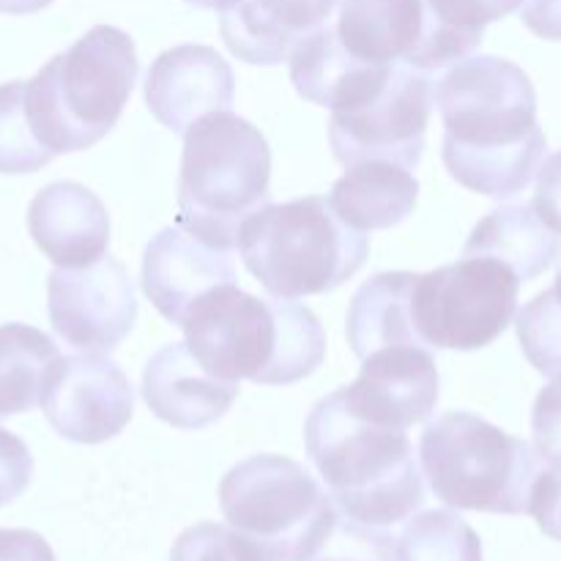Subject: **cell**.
Segmentation results:
<instances>
[{
  "mask_svg": "<svg viewBox=\"0 0 561 561\" xmlns=\"http://www.w3.org/2000/svg\"><path fill=\"white\" fill-rule=\"evenodd\" d=\"M444 121L442 157L449 175L485 197H513L546 159L529 75L496 55L463 58L433 88Z\"/></svg>",
  "mask_w": 561,
  "mask_h": 561,
  "instance_id": "1",
  "label": "cell"
},
{
  "mask_svg": "<svg viewBox=\"0 0 561 561\" xmlns=\"http://www.w3.org/2000/svg\"><path fill=\"white\" fill-rule=\"evenodd\" d=\"M181 329L197 362L225 381L290 387L327 356V332L310 307L277 296L257 299L236 283L197 299Z\"/></svg>",
  "mask_w": 561,
  "mask_h": 561,
  "instance_id": "2",
  "label": "cell"
},
{
  "mask_svg": "<svg viewBox=\"0 0 561 561\" xmlns=\"http://www.w3.org/2000/svg\"><path fill=\"white\" fill-rule=\"evenodd\" d=\"M305 444L332 502L356 529L387 531L425 502L409 436L351 414L343 389L318 400L307 416Z\"/></svg>",
  "mask_w": 561,
  "mask_h": 561,
  "instance_id": "3",
  "label": "cell"
},
{
  "mask_svg": "<svg viewBox=\"0 0 561 561\" xmlns=\"http://www.w3.org/2000/svg\"><path fill=\"white\" fill-rule=\"evenodd\" d=\"M137 60L129 33L96 25L25 82L27 118L47 151L75 153L96 146L135 91Z\"/></svg>",
  "mask_w": 561,
  "mask_h": 561,
  "instance_id": "4",
  "label": "cell"
},
{
  "mask_svg": "<svg viewBox=\"0 0 561 561\" xmlns=\"http://www.w3.org/2000/svg\"><path fill=\"white\" fill-rule=\"evenodd\" d=\"M272 148L257 126L230 110L208 113L184 131L179 175L181 230L219 250L239 244V230L268 206Z\"/></svg>",
  "mask_w": 561,
  "mask_h": 561,
  "instance_id": "5",
  "label": "cell"
},
{
  "mask_svg": "<svg viewBox=\"0 0 561 561\" xmlns=\"http://www.w3.org/2000/svg\"><path fill=\"white\" fill-rule=\"evenodd\" d=\"M236 247L247 272L277 299L332 294L370 255V239L321 195L263 206L241 225Z\"/></svg>",
  "mask_w": 561,
  "mask_h": 561,
  "instance_id": "6",
  "label": "cell"
},
{
  "mask_svg": "<svg viewBox=\"0 0 561 561\" xmlns=\"http://www.w3.org/2000/svg\"><path fill=\"white\" fill-rule=\"evenodd\" d=\"M219 507L250 561H312L337 529L332 496L283 455L233 466L219 485Z\"/></svg>",
  "mask_w": 561,
  "mask_h": 561,
  "instance_id": "7",
  "label": "cell"
},
{
  "mask_svg": "<svg viewBox=\"0 0 561 561\" xmlns=\"http://www.w3.org/2000/svg\"><path fill=\"white\" fill-rule=\"evenodd\" d=\"M420 460L436 499L453 510L529 513L546 460L524 438L469 411H449L425 427Z\"/></svg>",
  "mask_w": 561,
  "mask_h": 561,
  "instance_id": "8",
  "label": "cell"
},
{
  "mask_svg": "<svg viewBox=\"0 0 561 561\" xmlns=\"http://www.w3.org/2000/svg\"><path fill=\"white\" fill-rule=\"evenodd\" d=\"M520 279L493 257L416 274L411 316L422 345L436 351H480L502 337L518 312Z\"/></svg>",
  "mask_w": 561,
  "mask_h": 561,
  "instance_id": "9",
  "label": "cell"
},
{
  "mask_svg": "<svg viewBox=\"0 0 561 561\" xmlns=\"http://www.w3.org/2000/svg\"><path fill=\"white\" fill-rule=\"evenodd\" d=\"M433 85L425 71L398 64L381 88L354 107L332 110L329 142L345 168L367 159H387L416 168L425 151L433 113Z\"/></svg>",
  "mask_w": 561,
  "mask_h": 561,
  "instance_id": "10",
  "label": "cell"
},
{
  "mask_svg": "<svg viewBox=\"0 0 561 561\" xmlns=\"http://www.w3.org/2000/svg\"><path fill=\"white\" fill-rule=\"evenodd\" d=\"M55 334L82 354H110L137 321L135 285L124 263L102 255L88 266H58L47 279Z\"/></svg>",
  "mask_w": 561,
  "mask_h": 561,
  "instance_id": "11",
  "label": "cell"
},
{
  "mask_svg": "<svg viewBox=\"0 0 561 561\" xmlns=\"http://www.w3.org/2000/svg\"><path fill=\"white\" fill-rule=\"evenodd\" d=\"M38 405L66 442L102 444L129 425L135 389L107 354L58 356Z\"/></svg>",
  "mask_w": 561,
  "mask_h": 561,
  "instance_id": "12",
  "label": "cell"
},
{
  "mask_svg": "<svg viewBox=\"0 0 561 561\" xmlns=\"http://www.w3.org/2000/svg\"><path fill=\"white\" fill-rule=\"evenodd\" d=\"M343 400L359 420L405 431L436 411L438 367L431 348L387 345L362 359V373Z\"/></svg>",
  "mask_w": 561,
  "mask_h": 561,
  "instance_id": "13",
  "label": "cell"
},
{
  "mask_svg": "<svg viewBox=\"0 0 561 561\" xmlns=\"http://www.w3.org/2000/svg\"><path fill=\"white\" fill-rule=\"evenodd\" d=\"M236 77L228 60L206 44L164 49L146 77V104L164 129L184 135L208 113L230 110Z\"/></svg>",
  "mask_w": 561,
  "mask_h": 561,
  "instance_id": "14",
  "label": "cell"
},
{
  "mask_svg": "<svg viewBox=\"0 0 561 561\" xmlns=\"http://www.w3.org/2000/svg\"><path fill=\"white\" fill-rule=\"evenodd\" d=\"M236 283L230 250L206 244L181 228L153 236L142 255V290L162 318L181 327L197 299Z\"/></svg>",
  "mask_w": 561,
  "mask_h": 561,
  "instance_id": "15",
  "label": "cell"
},
{
  "mask_svg": "<svg viewBox=\"0 0 561 561\" xmlns=\"http://www.w3.org/2000/svg\"><path fill=\"white\" fill-rule=\"evenodd\" d=\"M148 409L179 431H203L228 414L239 398V381H225L197 362L186 343H170L142 370Z\"/></svg>",
  "mask_w": 561,
  "mask_h": 561,
  "instance_id": "16",
  "label": "cell"
},
{
  "mask_svg": "<svg viewBox=\"0 0 561 561\" xmlns=\"http://www.w3.org/2000/svg\"><path fill=\"white\" fill-rule=\"evenodd\" d=\"M27 230L55 266H88L107 252V206L77 181H55L31 201Z\"/></svg>",
  "mask_w": 561,
  "mask_h": 561,
  "instance_id": "17",
  "label": "cell"
},
{
  "mask_svg": "<svg viewBox=\"0 0 561 561\" xmlns=\"http://www.w3.org/2000/svg\"><path fill=\"white\" fill-rule=\"evenodd\" d=\"M343 0H233L219 11V31L236 58L252 66L288 60L299 38L329 22Z\"/></svg>",
  "mask_w": 561,
  "mask_h": 561,
  "instance_id": "18",
  "label": "cell"
},
{
  "mask_svg": "<svg viewBox=\"0 0 561 561\" xmlns=\"http://www.w3.org/2000/svg\"><path fill=\"white\" fill-rule=\"evenodd\" d=\"M334 33L345 53L362 64H405L414 69L425 38V3L422 0H343Z\"/></svg>",
  "mask_w": 561,
  "mask_h": 561,
  "instance_id": "19",
  "label": "cell"
},
{
  "mask_svg": "<svg viewBox=\"0 0 561 561\" xmlns=\"http://www.w3.org/2000/svg\"><path fill=\"white\" fill-rule=\"evenodd\" d=\"M420 197V181L409 168L367 159L348 164L343 179L334 181L329 203L343 222L354 230H387L414 214Z\"/></svg>",
  "mask_w": 561,
  "mask_h": 561,
  "instance_id": "20",
  "label": "cell"
},
{
  "mask_svg": "<svg viewBox=\"0 0 561 561\" xmlns=\"http://www.w3.org/2000/svg\"><path fill=\"white\" fill-rule=\"evenodd\" d=\"M463 257H493L513 268L520 283H529L561 257V233L542 222L535 206L510 203L477 222Z\"/></svg>",
  "mask_w": 561,
  "mask_h": 561,
  "instance_id": "21",
  "label": "cell"
},
{
  "mask_svg": "<svg viewBox=\"0 0 561 561\" xmlns=\"http://www.w3.org/2000/svg\"><path fill=\"white\" fill-rule=\"evenodd\" d=\"M414 279L416 274L411 272H381L356 290L345 318V334L359 359L387 345H422L411 316Z\"/></svg>",
  "mask_w": 561,
  "mask_h": 561,
  "instance_id": "22",
  "label": "cell"
},
{
  "mask_svg": "<svg viewBox=\"0 0 561 561\" xmlns=\"http://www.w3.org/2000/svg\"><path fill=\"white\" fill-rule=\"evenodd\" d=\"M425 38L416 55V71H438L469 58L482 44L485 27L520 9L524 0H422Z\"/></svg>",
  "mask_w": 561,
  "mask_h": 561,
  "instance_id": "23",
  "label": "cell"
},
{
  "mask_svg": "<svg viewBox=\"0 0 561 561\" xmlns=\"http://www.w3.org/2000/svg\"><path fill=\"white\" fill-rule=\"evenodd\" d=\"M60 351L49 334L27 323L0 327V420L42 403L44 383Z\"/></svg>",
  "mask_w": 561,
  "mask_h": 561,
  "instance_id": "24",
  "label": "cell"
},
{
  "mask_svg": "<svg viewBox=\"0 0 561 561\" xmlns=\"http://www.w3.org/2000/svg\"><path fill=\"white\" fill-rule=\"evenodd\" d=\"M392 561H482V542L463 518L431 510L405 524L392 542Z\"/></svg>",
  "mask_w": 561,
  "mask_h": 561,
  "instance_id": "25",
  "label": "cell"
},
{
  "mask_svg": "<svg viewBox=\"0 0 561 561\" xmlns=\"http://www.w3.org/2000/svg\"><path fill=\"white\" fill-rule=\"evenodd\" d=\"M53 159L55 153L42 146L27 118L25 82L14 80L0 85V173H36Z\"/></svg>",
  "mask_w": 561,
  "mask_h": 561,
  "instance_id": "26",
  "label": "cell"
},
{
  "mask_svg": "<svg viewBox=\"0 0 561 561\" xmlns=\"http://www.w3.org/2000/svg\"><path fill=\"white\" fill-rule=\"evenodd\" d=\"M520 348L537 373L553 378L561 373V307L551 288L537 294L515 318Z\"/></svg>",
  "mask_w": 561,
  "mask_h": 561,
  "instance_id": "27",
  "label": "cell"
},
{
  "mask_svg": "<svg viewBox=\"0 0 561 561\" xmlns=\"http://www.w3.org/2000/svg\"><path fill=\"white\" fill-rule=\"evenodd\" d=\"M170 561H250L230 526L197 524L175 540Z\"/></svg>",
  "mask_w": 561,
  "mask_h": 561,
  "instance_id": "28",
  "label": "cell"
},
{
  "mask_svg": "<svg viewBox=\"0 0 561 561\" xmlns=\"http://www.w3.org/2000/svg\"><path fill=\"white\" fill-rule=\"evenodd\" d=\"M531 433H535V449L546 466L561 471V373L537 394Z\"/></svg>",
  "mask_w": 561,
  "mask_h": 561,
  "instance_id": "29",
  "label": "cell"
},
{
  "mask_svg": "<svg viewBox=\"0 0 561 561\" xmlns=\"http://www.w3.org/2000/svg\"><path fill=\"white\" fill-rule=\"evenodd\" d=\"M33 477V455L14 433L0 427V507L25 493Z\"/></svg>",
  "mask_w": 561,
  "mask_h": 561,
  "instance_id": "30",
  "label": "cell"
},
{
  "mask_svg": "<svg viewBox=\"0 0 561 561\" xmlns=\"http://www.w3.org/2000/svg\"><path fill=\"white\" fill-rule=\"evenodd\" d=\"M529 515L542 531L561 542V471L546 466L529 502Z\"/></svg>",
  "mask_w": 561,
  "mask_h": 561,
  "instance_id": "31",
  "label": "cell"
},
{
  "mask_svg": "<svg viewBox=\"0 0 561 561\" xmlns=\"http://www.w3.org/2000/svg\"><path fill=\"white\" fill-rule=\"evenodd\" d=\"M535 211L551 230L561 233V151L548 157L537 170Z\"/></svg>",
  "mask_w": 561,
  "mask_h": 561,
  "instance_id": "32",
  "label": "cell"
},
{
  "mask_svg": "<svg viewBox=\"0 0 561 561\" xmlns=\"http://www.w3.org/2000/svg\"><path fill=\"white\" fill-rule=\"evenodd\" d=\"M0 561H55V553L36 531L0 529Z\"/></svg>",
  "mask_w": 561,
  "mask_h": 561,
  "instance_id": "33",
  "label": "cell"
},
{
  "mask_svg": "<svg viewBox=\"0 0 561 561\" xmlns=\"http://www.w3.org/2000/svg\"><path fill=\"white\" fill-rule=\"evenodd\" d=\"M520 20L535 36L561 42V0H524Z\"/></svg>",
  "mask_w": 561,
  "mask_h": 561,
  "instance_id": "34",
  "label": "cell"
},
{
  "mask_svg": "<svg viewBox=\"0 0 561 561\" xmlns=\"http://www.w3.org/2000/svg\"><path fill=\"white\" fill-rule=\"evenodd\" d=\"M53 0H0V14H11V16H25V14H36V11L47 9Z\"/></svg>",
  "mask_w": 561,
  "mask_h": 561,
  "instance_id": "35",
  "label": "cell"
},
{
  "mask_svg": "<svg viewBox=\"0 0 561 561\" xmlns=\"http://www.w3.org/2000/svg\"><path fill=\"white\" fill-rule=\"evenodd\" d=\"M186 3L197 5V9H219V11H222L225 5H230L233 0H186Z\"/></svg>",
  "mask_w": 561,
  "mask_h": 561,
  "instance_id": "36",
  "label": "cell"
},
{
  "mask_svg": "<svg viewBox=\"0 0 561 561\" xmlns=\"http://www.w3.org/2000/svg\"><path fill=\"white\" fill-rule=\"evenodd\" d=\"M551 294H553V299H557V305L561 307V266H559V272H557V279H553Z\"/></svg>",
  "mask_w": 561,
  "mask_h": 561,
  "instance_id": "37",
  "label": "cell"
},
{
  "mask_svg": "<svg viewBox=\"0 0 561 561\" xmlns=\"http://www.w3.org/2000/svg\"><path fill=\"white\" fill-rule=\"evenodd\" d=\"M323 561H389V559H345V557H332V559H323Z\"/></svg>",
  "mask_w": 561,
  "mask_h": 561,
  "instance_id": "38",
  "label": "cell"
}]
</instances>
